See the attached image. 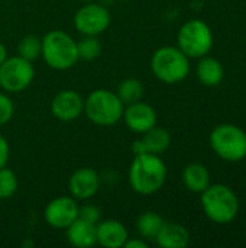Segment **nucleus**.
Wrapping results in <instances>:
<instances>
[{
  "instance_id": "aec40b11",
  "label": "nucleus",
  "mask_w": 246,
  "mask_h": 248,
  "mask_svg": "<svg viewBox=\"0 0 246 248\" xmlns=\"http://www.w3.org/2000/svg\"><path fill=\"white\" fill-rule=\"evenodd\" d=\"M162 225H164L162 217L152 211L144 212L136 219V231L141 235V238H144L146 241H151V240L155 241Z\"/></svg>"
},
{
  "instance_id": "7ed1b4c3",
  "label": "nucleus",
  "mask_w": 246,
  "mask_h": 248,
  "mask_svg": "<svg viewBox=\"0 0 246 248\" xmlns=\"http://www.w3.org/2000/svg\"><path fill=\"white\" fill-rule=\"evenodd\" d=\"M41 57L54 70H70L78 62L77 42L64 31H51L42 38Z\"/></svg>"
},
{
  "instance_id": "a878e982",
  "label": "nucleus",
  "mask_w": 246,
  "mask_h": 248,
  "mask_svg": "<svg viewBox=\"0 0 246 248\" xmlns=\"http://www.w3.org/2000/svg\"><path fill=\"white\" fill-rule=\"evenodd\" d=\"M78 218L97 225L101 219V211L96 206V205H83L78 206Z\"/></svg>"
},
{
  "instance_id": "2eb2a0df",
  "label": "nucleus",
  "mask_w": 246,
  "mask_h": 248,
  "mask_svg": "<svg viewBox=\"0 0 246 248\" xmlns=\"http://www.w3.org/2000/svg\"><path fill=\"white\" fill-rule=\"evenodd\" d=\"M126 227L116 219L100 221L96 225V241L104 248H120L128 241Z\"/></svg>"
},
{
  "instance_id": "393cba45",
  "label": "nucleus",
  "mask_w": 246,
  "mask_h": 248,
  "mask_svg": "<svg viewBox=\"0 0 246 248\" xmlns=\"http://www.w3.org/2000/svg\"><path fill=\"white\" fill-rule=\"evenodd\" d=\"M13 115H14L13 100L7 94L0 92V126L6 125L7 122H10Z\"/></svg>"
},
{
  "instance_id": "f257e3e1",
  "label": "nucleus",
  "mask_w": 246,
  "mask_h": 248,
  "mask_svg": "<svg viewBox=\"0 0 246 248\" xmlns=\"http://www.w3.org/2000/svg\"><path fill=\"white\" fill-rule=\"evenodd\" d=\"M128 177L135 193L149 196L164 186L167 180V166L158 154H136L130 163Z\"/></svg>"
},
{
  "instance_id": "0eeeda50",
  "label": "nucleus",
  "mask_w": 246,
  "mask_h": 248,
  "mask_svg": "<svg viewBox=\"0 0 246 248\" xmlns=\"http://www.w3.org/2000/svg\"><path fill=\"white\" fill-rule=\"evenodd\" d=\"M177 46L188 58H202L207 55L213 46V32L204 20L191 19L180 28Z\"/></svg>"
},
{
  "instance_id": "c85d7f7f",
  "label": "nucleus",
  "mask_w": 246,
  "mask_h": 248,
  "mask_svg": "<svg viewBox=\"0 0 246 248\" xmlns=\"http://www.w3.org/2000/svg\"><path fill=\"white\" fill-rule=\"evenodd\" d=\"M6 57H7V49H6V46L0 42V64L6 60Z\"/></svg>"
},
{
  "instance_id": "f8f14e48",
  "label": "nucleus",
  "mask_w": 246,
  "mask_h": 248,
  "mask_svg": "<svg viewBox=\"0 0 246 248\" xmlns=\"http://www.w3.org/2000/svg\"><path fill=\"white\" fill-rule=\"evenodd\" d=\"M101 179L91 167H81L75 170L68 180V190L75 201L91 199L100 189Z\"/></svg>"
},
{
  "instance_id": "9b49d317",
  "label": "nucleus",
  "mask_w": 246,
  "mask_h": 248,
  "mask_svg": "<svg viewBox=\"0 0 246 248\" xmlns=\"http://www.w3.org/2000/svg\"><path fill=\"white\" fill-rule=\"evenodd\" d=\"M122 119L132 132L142 135L157 125V112L151 105L139 100L125 106Z\"/></svg>"
},
{
  "instance_id": "f03ea898",
  "label": "nucleus",
  "mask_w": 246,
  "mask_h": 248,
  "mask_svg": "<svg viewBox=\"0 0 246 248\" xmlns=\"http://www.w3.org/2000/svg\"><path fill=\"white\" fill-rule=\"evenodd\" d=\"M202 195V208L206 217L215 224H229L239 214V199L236 193L225 185L209 186Z\"/></svg>"
},
{
  "instance_id": "f3484780",
  "label": "nucleus",
  "mask_w": 246,
  "mask_h": 248,
  "mask_svg": "<svg viewBox=\"0 0 246 248\" xmlns=\"http://www.w3.org/2000/svg\"><path fill=\"white\" fill-rule=\"evenodd\" d=\"M67 240L71 246L77 248H90L96 241V225L77 218L67 230Z\"/></svg>"
},
{
  "instance_id": "cd10ccee",
  "label": "nucleus",
  "mask_w": 246,
  "mask_h": 248,
  "mask_svg": "<svg viewBox=\"0 0 246 248\" xmlns=\"http://www.w3.org/2000/svg\"><path fill=\"white\" fill-rule=\"evenodd\" d=\"M125 248H148V243L144 238H128L125 243Z\"/></svg>"
},
{
  "instance_id": "39448f33",
  "label": "nucleus",
  "mask_w": 246,
  "mask_h": 248,
  "mask_svg": "<svg viewBox=\"0 0 246 248\" xmlns=\"http://www.w3.org/2000/svg\"><path fill=\"white\" fill-rule=\"evenodd\" d=\"M151 70L154 76L167 84L183 81L190 73L188 57L178 46H161L151 58Z\"/></svg>"
},
{
  "instance_id": "c756f323",
  "label": "nucleus",
  "mask_w": 246,
  "mask_h": 248,
  "mask_svg": "<svg viewBox=\"0 0 246 248\" xmlns=\"http://www.w3.org/2000/svg\"><path fill=\"white\" fill-rule=\"evenodd\" d=\"M81 1H84V3H86V1H96V0H81Z\"/></svg>"
},
{
  "instance_id": "bb28decb",
  "label": "nucleus",
  "mask_w": 246,
  "mask_h": 248,
  "mask_svg": "<svg viewBox=\"0 0 246 248\" xmlns=\"http://www.w3.org/2000/svg\"><path fill=\"white\" fill-rule=\"evenodd\" d=\"M9 154H10L9 142L3 135H0V169L6 167V164L9 161Z\"/></svg>"
},
{
  "instance_id": "ddd939ff",
  "label": "nucleus",
  "mask_w": 246,
  "mask_h": 248,
  "mask_svg": "<svg viewBox=\"0 0 246 248\" xmlns=\"http://www.w3.org/2000/svg\"><path fill=\"white\" fill-rule=\"evenodd\" d=\"M51 112L62 122L75 121L84 112V99L75 90H61L52 99Z\"/></svg>"
},
{
  "instance_id": "6ab92c4d",
  "label": "nucleus",
  "mask_w": 246,
  "mask_h": 248,
  "mask_svg": "<svg viewBox=\"0 0 246 248\" xmlns=\"http://www.w3.org/2000/svg\"><path fill=\"white\" fill-rule=\"evenodd\" d=\"M223 67L222 64L212 57H202L197 64V77L199 81L207 87H216L223 80Z\"/></svg>"
},
{
  "instance_id": "412c9836",
  "label": "nucleus",
  "mask_w": 246,
  "mask_h": 248,
  "mask_svg": "<svg viewBox=\"0 0 246 248\" xmlns=\"http://www.w3.org/2000/svg\"><path fill=\"white\" fill-rule=\"evenodd\" d=\"M144 84L141 80L138 78H133V77H129V78H125L119 86H117V92L116 94L119 96V99L123 102V105H130V103H135V102H139L142 100V96H144Z\"/></svg>"
},
{
  "instance_id": "4be33fe9",
  "label": "nucleus",
  "mask_w": 246,
  "mask_h": 248,
  "mask_svg": "<svg viewBox=\"0 0 246 248\" xmlns=\"http://www.w3.org/2000/svg\"><path fill=\"white\" fill-rule=\"evenodd\" d=\"M42 52V38H38L36 35H26L19 41L17 45V55L28 61H35L41 57Z\"/></svg>"
},
{
  "instance_id": "4468645a",
  "label": "nucleus",
  "mask_w": 246,
  "mask_h": 248,
  "mask_svg": "<svg viewBox=\"0 0 246 248\" xmlns=\"http://www.w3.org/2000/svg\"><path fill=\"white\" fill-rule=\"evenodd\" d=\"M171 144V135L167 129L158 128L157 125L142 134L141 140H136L132 145L133 154H144V153H151V154H162L170 148Z\"/></svg>"
},
{
  "instance_id": "423d86ee",
  "label": "nucleus",
  "mask_w": 246,
  "mask_h": 248,
  "mask_svg": "<svg viewBox=\"0 0 246 248\" xmlns=\"http://www.w3.org/2000/svg\"><path fill=\"white\" fill-rule=\"evenodd\" d=\"M210 147L222 160L241 161L246 157V132L232 124L219 125L210 134Z\"/></svg>"
},
{
  "instance_id": "b1692460",
  "label": "nucleus",
  "mask_w": 246,
  "mask_h": 248,
  "mask_svg": "<svg viewBox=\"0 0 246 248\" xmlns=\"http://www.w3.org/2000/svg\"><path fill=\"white\" fill-rule=\"evenodd\" d=\"M17 186L19 183H17L16 174L7 167H1L0 169V199L12 198L16 193Z\"/></svg>"
},
{
  "instance_id": "6e6552de",
  "label": "nucleus",
  "mask_w": 246,
  "mask_h": 248,
  "mask_svg": "<svg viewBox=\"0 0 246 248\" xmlns=\"http://www.w3.org/2000/svg\"><path fill=\"white\" fill-rule=\"evenodd\" d=\"M33 77V64L20 55L6 57L0 64V87L7 93L23 92L32 84Z\"/></svg>"
},
{
  "instance_id": "20e7f679",
  "label": "nucleus",
  "mask_w": 246,
  "mask_h": 248,
  "mask_svg": "<svg viewBox=\"0 0 246 248\" xmlns=\"http://www.w3.org/2000/svg\"><path fill=\"white\" fill-rule=\"evenodd\" d=\"M125 105L119 96L106 89L93 90L84 99V113L99 126H112L122 119Z\"/></svg>"
},
{
  "instance_id": "dca6fc26",
  "label": "nucleus",
  "mask_w": 246,
  "mask_h": 248,
  "mask_svg": "<svg viewBox=\"0 0 246 248\" xmlns=\"http://www.w3.org/2000/svg\"><path fill=\"white\" fill-rule=\"evenodd\" d=\"M155 241L162 248H184L190 243V234L181 224L164 222Z\"/></svg>"
},
{
  "instance_id": "5701e85b",
  "label": "nucleus",
  "mask_w": 246,
  "mask_h": 248,
  "mask_svg": "<svg viewBox=\"0 0 246 248\" xmlns=\"http://www.w3.org/2000/svg\"><path fill=\"white\" fill-rule=\"evenodd\" d=\"M78 60L83 61H93L101 54V44L97 36H83L77 42Z\"/></svg>"
},
{
  "instance_id": "7c9ffc66",
  "label": "nucleus",
  "mask_w": 246,
  "mask_h": 248,
  "mask_svg": "<svg viewBox=\"0 0 246 248\" xmlns=\"http://www.w3.org/2000/svg\"><path fill=\"white\" fill-rule=\"evenodd\" d=\"M120 1H128V0H120Z\"/></svg>"
},
{
  "instance_id": "a211bd4d",
  "label": "nucleus",
  "mask_w": 246,
  "mask_h": 248,
  "mask_svg": "<svg viewBox=\"0 0 246 248\" xmlns=\"http://www.w3.org/2000/svg\"><path fill=\"white\" fill-rule=\"evenodd\" d=\"M183 183L193 193H202L210 186V173L202 163H190L183 170Z\"/></svg>"
},
{
  "instance_id": "9d476101",
  "label": "nucleus",
  "mask_w": 246,
  "mask_h": 248,
  "mask_svg": "<svg viewBox=\"0 0 246 248\" xmlns=\"http://www.w3.org/2000/svg\"><path fill=\"white\" fill-rule=\"evenodd\" d=\"M43 218L51 228L67 230L78 218V205L72 196H58L45 206Z\"/></svg>"
},
{
  "instance_id": "1a4fd4ad",
  "label": "nucleus",
  "mask_w": 246,
  "mask_h": 248,
  "mask_svg": "<svg viewBox=\"0 0 246 248\" xmlns=\"http://www.w3.org/2000/svg\"><path fill=\"white\" fill-rule=\"evenodd\" d=\"M112 16L106 6L86 1L74 15V26L83 36H97L110 25Z\"/></svg>"
}]
</instances>
